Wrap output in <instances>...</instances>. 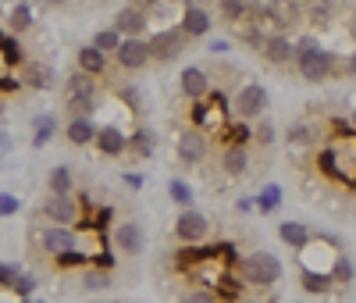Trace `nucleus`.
Masks as SVG:
<instances>
[{"label": "nucleus", "mask_w": 356, "mask_h": 303, "mask_svg": "<svg viewBox=\"0 0 356 303\" xmlns=\"http://www.w3.org/2000/svg\"><path fill=\"white\" fill-rule=\"evenodd\" d=\"M303 11L310 15V22H314L317 29H324V25L335 22V0H307Z\"/></svg>", "instance_id": "aec40b11"}, {"label": "nucleus", "mask_w": 356, "mask_h": 303, "mask_svg": "<svg viewBox=\"0 0 356 303\" xmlns=\"http://www.w3.org/2000/svg\"><path fill=\"white\" fill-rule=\"evenodd\" d=\"M114 247L122 250V254H129V257L143 254V247H146V239H143V228H139L136 222H125V225H118V228H114Z\"/></svg>", "instance_id": "9d476101"}, {"label": "nucleus", "mask_w": 356, "mask_h": 303, "mask_svg": "<svg viewBox=\"0 0 356 303\" xmlns=\"http://www.w3.org/2000/svg\"><path fill=\"white\" fill-rule=\"evenodd\" d=\"M122 97H125V104H132V107H139V89H125V93H122Z\"/></svg>", "instance_id": "a18cd8bd"}, {"label": "nucleus", "mask_w": 356, "mask_h": 303, "mask_svg": "<svg viewBox=\"0 0 356 303\" xmlns=\"http://www.w3.org/2000/svg\"><path fill=\"white\" fill-rule=\"evenodd\" d=\"M114 29L122 33V40H136V36H143V33H146V11H139V8L129 4L125 11H118Z\"/></svg>", "instance_id": "9b49d317"}, {"label": "nucleus", "mask_w": 356, "mask_h": 303, "mask_svg": "<svg viewBox=\"0 0 356 303\" xmlns=\"http://www.w3.org/2000/svg\"><path fill=\"white\" fill-rule=\"evenodd\" d=\"M47 186H50V193H72V168L57 164L47 178Z\"/></svg>", "instance_id": "cd10ccee"}, {"label": "nucleus", "mask_w": 356, "mask_h": 303, "mask_svg": "<svg viewBox=\"0 0 356 303\" xmlns=\"http://www.w3.org/2000/svg\"><path fill=\"white\" fill-rule=\"evenodd\" d=\"M104 68H107V54H100L97 47H82V50H79V72L100 75Z\"/></svg>", "instance_id": "4be33fe9"}, {"label": "nucleus", "mask_w": 356, "mask_h": 303, "mask_svg": "<svg viewBox=\"0 0 356 303\" xmlns=\"http://www.w3.org/2000/svg\"><path fill=\"white\" fill-rule=\"evenodd\" d=\"M292 61L307 82H324L328 75H335V65H339V57L332 50H321L314 36H300V43H292Z\"/></svg>", "instance_id": "f257e3e1"}, {"label": "nucleus", "mask_w": 356, "mask_h": 303, "mask_svg": "<svg viewBox=\"0 0 356 303\" xmlns=\"http://www.w3.org/2000/svg\"><path fill=\"white\" fill-rule=\"evenodd\" d=\"M8 25H11V33H25V29H33V11H29V4H15V11L8 15Z\"/></svg>", "instance_id": "c756f323"}, {"label": "nucleus", "mask_w": 356, "mask_h": 303, "mask_svg": "<svg viewBox=\"0 0 356 303\" xmlns=\"http://www.w3.org/2000/svg\"><path fill=\"white\" fill-rule=\"evenodd\" d=\"M300 18H303V4H300V0H271V4H267V22H271L278 33L296 29Z\"/></svg>", "instance_id": "39448f33"}, {"label": "nucleus", "mask_w": 356, "mask_h": 303, "mask_svg": "<svg viewBox=\"0 0 356 303\" xmlns=\"http://www.w3.org/2000/svg\"><path fill=\"white\" fill-rule=\"evenodd\" d=\"M65 132H68V143H72V146H86V143H93V139H97L93 118H72Z\"/></svg>", "instance_id": "6ab92c4d"}, {"label": "nucleus", "mask_w": 356, "mask_h": 303, "mask_svg": "<svg viewBox=\"0 0 356 303\" xmlns=\"http://www.w3.org/2000/svg\"><path fill=\"white\" fill-rule=\"evenodd\" d=\"M186 47V36H182V29H175V33H157L150 43H146V50H150L154 61H161V65H168V61H175L178 54H182Z\"/></svg>", "instance_id": "0eeeda50"}, {"label": "nucleus", "mask_w": 356, "mask_h": 303, "mask_svg": "<svg viewBox=\"0 0 356 303\" xmlns=\"http://www.w3.org/2000/svg\"><path fill=\"white\" fill-rule=\"evenodd\" d=\"M328 275H332V282H349V279H353V264H349L346 257H339V261H335V267L328 271Z\"/></svg>", "instance_id": "4c0bfd02"}, {"label": "nucleus", "mask_w": 356, "mask_h": 303, "mask_svg": "<svg viewBox=\"0 0 356 303\" xmlns=\"http://www.w3.org/2000/svg\"><path fill=\"white\" fill-rule=\"evenodd\" d=\"M168 189H171V200H175V203H182V207H189V203H193V189L186 186V182H171Z\"/></svg>", "instance_id": "e433bc0d"}, {"label": "nucleus", "mask_w": 356, "mask_h": 303, "mask_svg": "<svg viewBox=\"0 0 356 303\" xmlns=\"http://www.w3.org/2000/svg\"><path fill=\"white\" fill-rule=\"evenodd\" d=\"M218 11L225 22H239L246 15V0H218Z\"/></svg>", "instance_id": "2f4dec72"}, {"label": "nucleus", "mask_w": 356, "mask_h": 303, "mask_svg": "<svg viewBox=\"0 0 356 303\" xmlns=\"http://www.w3.org/2000/svg\"><path fill=\"white\" fill-rule=\"evenodd\" d=\"M257 203H260L264 215H275V210L282 207V189H278V186H267V189L260 193V200H257Z\"/></svg>", "instance_id": "72a5a7b5"}, {"label": "nucleus", "mask_w": 356, "mask_h": 303, "mask_svg": "<svg viewBox=\"0 0 356 303\" xmlns=\"http://www.w3.org/2000/svg\"><path fill=\"white\" fill-rule=\"evenodd\" d=\"M207 33H211V15H207L200 4H186V11H182V36L200 40Z\"/></svg>", "instance_id": "ddd939ff"}, {"label": "nucleus", "mask_w": 356, "mask_h": 303, "mask_svg": "<svg viewBox=\"0 0 356 303\" xmlns=\"http://www.w3.org/2000/svg\"><path fill=\"white\" fill-rule=\"evenodd\" d=\"M193 121H196V125H207V121H218V125H225V114H221V100H218V107H207L203 100H196Z\"/></svg>", "instance_id": "7c9ffc66"}, {"label": "nucleus", "mask_w": 356, "mask_h": 303, "mask_svg": "<svg viewBox=\"0 0 356 303\" xmlns=\"http://www.w3.org/2000/svg\"><path fill=\"white\" fill-rule=\"evenodd\" d=\"M349 33H353V40H356V11H353V18H349Z\"/></svg>", "instance_id": "3c124183"}, {"label": "nucleus", "mask_w": 356, "mask_h": 303, "mask_svg": "<svg viewBox=\"0 0 356 303\" xmlns=\"http://www.w3.org/2000/svg\"><path fill=\"white\" fill-rule=\"evenodd\" d=\"M125 182L132 189H143V175H136V171H125Z\"/></svg>", "instance_id": "c03bdc74"}, {"label": "nucleus", "mask_w": 356, "mask_h": 303, "mask_svg": "<svg viewBox=\"0 0 356 303\" xmlns=\"http://www.w3.org/2000/svg\"><path fill=\"white\" fill-rule=\"evenodd\" d=\"M15 210H18V196H11V193H0V218L15 215Z\"/></svg>", "instance_id": "a19ab883"}, {"label": "nucleus", "mask_w": 356, "mask_h": 303, "mask_svg": "<svg viewBox=\"0 0 356 303\" xmlns=\"http://www.w3.org/2000/svg\"><path fill=\"white\" fill-rule=\"evenodd\" d=\"M207 232H211V222H207L200 210L182 207V215H178V222H175V235L182 239L186 247H200V242L207 239Z\"/></svg>", "instance_id": "7ed1b4c3"}, {"label": "nucleus", "mask_w": 356, "mask_h": 303, "mask_svg": "<svg viewBox=\"0 0 356 303\" xmlns=\"http://www.w3.org/2000/svg\"><path fill=\"white\" fill-rule=\"evenodd\" d=\"M178 86H182V93L189 100H203L207 93H211V82H207V75L200 68H182V75H178Z\"/></svg>", "instance_id": "2eb2a0df"}, {"label": "nucleus", "mask_w": 356, "mask_h": 303, "mask_svg": "<svg viewBox=\"0 0 356 303\" xmlns=\"http://www.w3.org/2000/svg\"><path fill=\"white\" fill-rule=\"evenodd\" d=\"M260 50H264V57L271 61V65H289V61H292V40L285 33H271L264 40Z\"/></svg>", "instance_id": "4468645a"}, {"label": "nucleus", "mask_w": 356, "mask_h": 303, "mask_svg": "<svg viewBox=\"0 0 356 303\" xmlns=\"http://www.w3.org/2000/svg\"><path fill=\"white\" fill-rule=\"evenodd\" d=\"M346 72H349V75H356V50H353V54H349V61H346Z\"/></svg>", "instance_id": "de8ad7c7"}, {"label": "nucleus", "mask_w": 356, "mask_h": 303, "mask_svg": "<svg viewBox=\"0 0 356 303\" xmlns=\"http://www.w3.org/2000/svg\"><path fill=\"white\" fill-rule=\"evenodd\" d=\"M93 47L100 54H114L118 47H122V33H118V29H100V33L93 36Z\"/></svg>", "instance_id": "c85d7f7f"}, {"label": "nucleus", "mask_w": 356, "mask_h": 303, "mask_svg": "<svg viewBox=\"0 0 356 303\" xmlns=\"http://www.w3.org/2000/svg\"><path fill=\"white\" fill-rule=\"evenodd\" d=\"M221 164H225V171H228V175L239 178V175H246L250 157H246V150H243V146H228V150H225V157H221Z\"/></svg>", "instance_id": "5701e85b"}, {"label": "nucleus", "mask_w": 356, "mask_h": 303, "mask_svg": "<svg viewBox=\"0 0 356 303\" xmlns=\"http://www.w3.org/2000/svg\"><path fill=\"white\" fill-rule=\"evenodd\" d=\"M18 275H22V267H18V264H0V286H4V289H11Z\"/></svg>", "instance_id": "ea45409f"}, {"label": "nucleus", "mask_w": 356, "mask_h": 303, "mask_svg": "<svg viewBox=\"0 0 356 303\" xmlns=\"http://www.w3.org/2000/svg\"><path fill=\"white\" fill-rule=\"evenodd\" d=\"M289 143H292V146H307V143H314V129H310V121H296V125L289 129Z\"/></svg>", "instance_id": "473e14b6"}, {"label": "nucleus", "mask_w": 356, "mask_h": 303, "mask_svg": "<svg viewBox=\"0 0 356 303\" xmlns=\"http://www.w3.org/2000/svg\"><path fill=\"white\" fill-rule=\"evenodd\" d=\"M114 57H118V65H122V68L139 72V68H146V61H150V50H146L143 40H122V47L114 50Z\"/></svg>", "instance_id": "6e6552de"}, {"label": "nucleus", "mask_w": 356, "mask_h": 303, "mask_svg": "<svg viewBox=\"0 0 356 303\" xmlns=\"http://www.w3.org/2000/svg\"><path fill=\"white\" fill-rule=\"evenodd\" d=\"M43 215L54 222V225H75L79 222V203H75V196L72 193H50L47 200H43Z\"/></svg>", "instance_id": "20e7f679"}, {"label": "nucleus", "mask_w": 356, "mask_h": 303, "mask_svg": "<svg viewBox=\"0 0 356 303\" xmlns=\"http://www.w3.org/2000/svg\"><path fill=\"white\" fill-rule=\"evenodd\" d=\"M267 107V89L260 82H250L235 93V114L239 118H260Z\"/></svg>", "instance_id": "423d86ee"}, {"label": "nucleus", "mask_w": 356, "mask_h": 303, "mask_svg": "<svg viewBox=\"0 0 356 303\" xmlns=\"http://www.w3.org/2000/svg\"><path fill=\"white\" fill-rule=\"evenodd\" d=\"M15 61H18V43L0 33V89H15V86H18V82L8 75V68H15Z\"/></svg>", "instance_id": "f3484780"}, {"label": "nucleus", "mask_w": 356, "mask_h": 303, "mask_svg": "<svg viewBox=\"0 0 356 303\" xmlns=\"http://www.w3.org/2000/svg\"><path fill=\"white\" fill-rule=\"evenodd\" d=\"M54 129H57V118H54V114H40V118H33V146L50 143Z\"/></svg>", "instance_id": "393cba45"}, {"label": "nucleus", "mask_w": 356, "mask_h": 303, "mask_svg": "<svg viewBox=\"0 0 356 303\" xmlns=\"http://www.w3.org/2000/svg\"><path fill=\"white\" fill-rule=\"evenodd\" d=\"M182 303H214V293H207V289H193V293H186V300Z\"/></svg>", "instance_id": "37998d69"}, {"label": "nucleus", "mask_w": 356, "mask_h": 303, "mask_svg": "<svg viewBox=\"0 0 356 303\" xmlns=\"http://www.w3.org/2000/svg\"><path fill=\"white\" fill-rule=\"evenodd\" d=\"M40 4H43V11H50V8H61L65 0H40Z\"/></svg>", "instance_id": "8fccbe9b"}, {"label": "nucleus", "mask_w": 356, "mask_h": 303, "mask_svg": "<svg viewBox=\"0 0 356 303\" xmlns=\"http://www.w3.org/2000/svg\"><path fill=\"white\" fill-rule=\"evenodd\" d=\"M50 82H54V68L50 65H25V86L47 89Z\"/></svg>", "instance_id": "a878e982"}, {"label": "nucleus", "mask_w": 356, "mask_h": 303, "mask_svg": "<svg viewBox=\"0 0 356 303\" xmlns=\"http://www.w3.org/2000/svg\"><path fill=\"white\" fill-rule=\"evenodd\" d=\"M40 239H43V250H50L54 257H57V254H65V250H75V235H72L65 225H54V228H47Z\"/></svg>", "instance_id": "a211bd4d"}, {"label": "nucleus", "mask_w": 356, "mask_h": 303, "mask_svg": "<svg viewBox=\"0 0 356 303\" xmlns=\"http://www.w3.org/2000/svg\"><path fill=\"white\" fill-rule=\"evenodd\" d=\"M33 289H36V279H33V275H25V271L15 279V286H11V293L22 296V300H29V293H33Z\"/></svg>", "instance_id": "c9c22d12"}, {"label": "nucleus", "mask_w": 356, "mask_h": 303, "mask_svg": "<svg viewBox=\"0 0 356 303\" xmlns=\"http://www.w3.org/2000/svg\"><path fill=\"white\" fill-rule=\"evenodd\" d=\"M178 157H182L186 164H200L207 157V136L196 132V129L182 132V136H178Z\"/></svg>", "instance_id": "f8f14e48"}, {"label": "nucleus", "mask_w": 356, "mask_h": 303, "mask_svg": "<svg viewBox=\"0 0 356 303\" xmlns=\"http://www.w3.org/2000/svg\"><path fill=\"white\" fill-rule=\"evenodd\" d=\"M243 279L250 286H275L282 279V261L267 250H257L243 261Z\"/></svg>", "instance_id": "f03ea898"}, {"label": "nucleus", "mask_w": 356, "mask_h": 303, "mask_svg": "<svg viewBox=\"0 0 356 303\" xmlns=\"http://www.w3.org/2000/svg\"><path fill=\"white\" fill-rule=\"evenodd\" d=\"M129 150L136 157H154V150H157V136L146 129V125H139L132 136H129Z\"/></svg>", "instance_id": "412c9836"}, {"label": "nucleus", "mask_w": 356, "mask_h": 303, "mask_svg": "<svg viewBox=\"0 0 356 303\" xmlns=\"http://www.w3.org/2000/svg\"><path fill=\"white\" fill-rule=\"evenodd\" d=\"M353 125H356V111H353Z\"/></svg>", "instance_id": "603ef678"}, {"label": "nucleus", "mask_w": 356, "mask_h": 303, "mask_svg": "<svg viewBox=\"0 0 356 303\" xmlns=\"http://www.w3.org/2000/svg\"><path fill=\"white\" fill-rule=\"evenodd\" d=\"M57 264L61 267H82V264H89L79 250H65V254H57Z\"/></svg>", "instance_id": "58836bf2"}, {"label": "nucleus", "mask_w": 356, "mask_h": 303, "mask_svg": "<svg viewBox=\"0 0 356 303\" xmlns=\"http://www.w3.org/2000/svg\"><path fill=\"white\" fill-rule=\"evenodd\" d=\"M8 146H11V139H8L4 132H0V157H4V154H8Z\"/></svg>", "instance_id": "09e8293b"}, {"label": "nucleus", "mask_w": 356, "mask_h": 303, "mask_svg": "<svg viewBox=\"0 0 356 303\" xmlns=\"http://www.w3.org/2000/svg\"><path fill=\"white\" fill-rule=\"evenodd\" d=\"M303 289L307 293H328L332 289V275L324 271V275H317L314 267H303Z\"/></svg>", "instance_id": "bb28decb"}, {"label": "nucleus", "mask_w": 356, "mask_h": 303, "mask_svg": "<svg viewBox=\"0 0 356 303\" xmlns=\"http://www.w3.org/2000/svg\"><path fill=\"white\" fill-rule=\"evenodd\" d=\"M22 303H33V300H22Z\"/></svg>", "instance_id": "864d4df0"}, {"label": "nucleus", "mask_w": 356, "mask_h": 303, "mask_svg": "<svg viewBox=\"0 0 356 303\" xmlns=\"http://www.w3.org/2000/svg\"><path fill=\"white\" fill-rule=\"evenodd\" d=\"M257 143H275V125H271V121H260V125H257Z\"/></svg>", "instance_id": "79ce46f5"}, {"label": "nucleus", "mask_w": 356, "mask_h": 303, "mask_svg": "<svg viewBox=\"0 0 356 303\" xmlns=\"http://www.w3.org/2000/svg\"><path fill=\"white\" fill-rule=\"evenodd\" d=\"M97 150L104 157H122L125 150H129V136L118 129V125H104V129H97Z\"/></svg>", "instance_id": "1a4fd4ad"}, {"label": "nucleus", "mask_w": 356, "mask_h": 303, "mask_svg": "<svg viewBox=\"0 0 356 303\" xmlns=\"http://www.w3.org/2000/svg\"><path fill=\"white\" fill-rule=\"evenodd\" d=\"M104 282H107L104 275H89V279H86V286H89V289H97V286H104Z\"/></svg>", "instance_id": "49530a36"}, {"label": "nucleus", "mask_w": 356, "mask_h": 303, "mask_svg": "<svg viewBox=\"0 0 356 303\" xmlns=\"http://www.w3.org/2000/svg\"><path fill=\"white\" fill-rule=\"evenodd\" d=\"M278 239L289 242V247H307V242H310V228L300 225V222H285V225L278 228Z\"/></svg>", "instance_id": "b1692460"}, {"label": "nucleus", "mask_w": 356, "mask_h": 303, "mask_svg": "<svg viewBox=\"0 0 356 303\" xmlns=\"http://www.w3.org/2000/svg\"><path fill=\"white\" fill-rule=\"evenodd\" d=\"M82 97H97V75L72 72L65 82V100H82Z\"/></svg>", "instance_id": "dca6fc26"}, {"label": "nucleus", "mask_w": 356, "mask_h": 303, "mask_svg": "<svg viewBox=\"0 0 356 303\" xmlns=\"http://www.w3.org/2000/svg\"><path fill=\"white\" fill-rule=\"evenodd\" d=\"M97 111V97H82V100H68V114L72 118H89Z\"/></svg>", "instance_id": "f704fd0d"}]
</instances>
